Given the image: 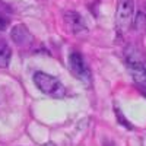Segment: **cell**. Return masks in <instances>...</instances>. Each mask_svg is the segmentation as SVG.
<instances>
[{"instance_id":"cell-1","label":"cell","mask_w":146,"mask_h":146,"mask_svg":"<svg viewBox=\"0 0 146 146\" xmlns=\"http://www.w3.org/2000/svg\"><path fill=\"white\" fill-rule=\"evenodd\" d=\"M124 58L130 75L133 76V80L140 88H146V66L140 50L135 45H129L124 51Z\"/></svg>"},{"instance_id":"cell-2","label":"cell","mask_w":146,"mask_h":146,"mask_svg":"<svg viewBox=\"0 0 146 146\" xmlns=\"http://www.w3.org/2000/svg\"><path fill=\"white\" fill-rule=\"evenodd\" d=\"M34 83L36 85L41 92L50 95V96H54V98H63L66 95V89L60 80L48 73H44V72H35L34 73Z\"/></svg>"},{"instance_id":"cell-3","label":"cell","mask_w":146,"mask_h":146,"mask_svg":"<svg viewBox=\"0 0 146 146\" xmlns=\"http://www.w3.org/2000/svg\"><path fill=\"white\" fill-rule=\"evenodd\" d=\"M135 13V0H118L115 10V29L121 35L124 34L133 23Z\"/></svg>"},{"instance_id":"cell-4","label":"cell","mask_w":146,"mask_h":146,"mask_svg":"<svg viewBox=\"0 0 146 146\" xmlns=\"http://www.w3.org/2000/svg\"><path fill=\"white\" fill-rule=\"evenodd\" d=\"M69 67H70L73 75H75L78 79L83 80L85 83H88L91 80V72H89L88 66L85 64V60H83L80 53L72 51L69 54Z\"/></svg>"},{"instance_id":"cell-5","label":"cell","mask_w":146,"mask_h":146,"mask_svg":"<svg viewBox=\"0 0 146 146\" xmlns=\"http://www.w3.org/2000/svg\"><path fill=\"white\" fill-rule=\"evenodd\" d=\"M10 36H12V41H13L15 44H18V45H21V47L28 45L34 41V36L31 35L29 29L25 25H22V23L13 27V29H12V32H10Z\"/></svg>"},{"instance_id":"cell-6","label":"cell","mask_w":146,"mask_h":146,"mask_svg":"<svg viewBox=\"0 0 146 146\" xmlns=\"http://www.w3.org/2000/svg\"><path fill=\"white\" fill-rule=\"evenodd\" d=\"M66 22L75 34L86 31V25H85V22H83V18L79 13H76V12H67L66 13Z\"/></svg>"},{"instance_id":"cell-7","label":"cell","mask_w":146,"mask_h":146,"mask_svg":"<svg viewBox=\"0 0 146 146\" xmlns=\"http://www.w3.org/2000/svg\"><path fill=\"white\" fill-rule=\"evenodd\" d=\"M10 57H12V50L9 44L5 41H0V69H5L9 66Z\"/></svg>"},{"instance_id":"cell-8","label":"cell","mask_w":146,"mask_h":146,"mask_svg":"<svg viewBox=\"0 0 146 146\" xmlns=\"http://www.w3.org/2000/svg\"><path fill=\"white\" fill-rule=\"evenodd\" d=\"M7 25H9V19L0 12V31H5L7 28Z\"/></svg>"},{"instance_id":"cell-9","label":"cell","mask_w":146,"mask_h":146,"mask_svg":"<svg viewBox=\"0 0 146 146\" xmlns=\"http://www.w3.org/2000/svg\"><path fill=\"white\" fill-rule=\"evenodd\" d=\"M115 114H117V117H118V120L121 121V124H123V126H126V127H129V129H131V126L129 124V121L123 118V115H121V113H120V110H115Z\"/></svg>"},{"instance_id":"cell-10","label":"cell","mask_w":146,"mask_h":146,"mask_svg":"<svg viewBox=\"0 0 146 146\" xmlns=\"http://www.w3.org/2000/svg\"><path fill=\"white\" fill-rule=\"evenodd\" d=\"M42 146H56V145H54L53 142H47V143H44Z\"/></svg>"}]
</instances>
